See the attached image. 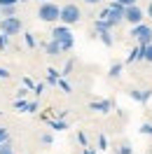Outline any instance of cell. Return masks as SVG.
I'll use <instances>...</instances> for the list:
<instances>
[{"label": "cell", "mask_w": 152, "mask_h": 154, "mask_svg": "<svg viewBox=\"0 0 152 154\" xmlns=\"http://www.w3.org/2000/svg\"><path fill=\"white\" fill-rule=\"evenodd\" d=\"M10 143V133H7V128H0V145Z\"/></svg>", "instance_id": "obj_14"}, {"label": "cell", "mask_w": 152, "mask_h": 154, "mask_svg": "<svg viewBox=\"0 0 152 154\" xmlns=\"http://www.w3.org/2000/svg\"><path fill=\"white\" fill-rule=\"evenodd\" d=\"M141 131H143V133H152V124H145Z\"/></svg>", "instance_id": "obj_19"}, {"label": "cell", "mask_w": 152, "mask_h": 154, "mask_svg": "<svg viewBox=\"0 0 152 154\" xmlns=\"http://www.w3.org/2000/svg\"><path fill=\"white\" fill-rule=\"evenodd\" d=\"M94 110H98V112H108V110H110V103H108V100H103V103H94Z\"/></svg>", "instance_id": "obj_11"}, {"label": "cell", "mask_w": 152, "mask_h": 154, "mask_svg": "<svg viewBox=\"0 0 152 154\" xmlns=\"http://www.w3.org/2000/svg\"><path fill=\"white\" fill-rule=\"evenodd\" d=\"M52 40H54L59 47H61V51H68V49H73V45H75L73 33H70L66 26H59V28L52 30Z\"/></svg>", "instance_id": "obj_2"}, {"label": "cell", "mask_w": 152, "mask_h": 154, "mask_svg": "<svg viewBox=\"0 0 152 154\" xmlns=\"http://www.w3.org/2000/svg\"><path fill=\"white\" fill-rule=\"evenodd\" d=\"M143 10L138 7V5H129L126 10H124V21H129L131 26H138V23H143Z\"/></svg>", "instance_id": "obj_7"}, {"label": "cell", "mask_w": 152, "mask_h": 154, "mask_svg": "<svg viewBox=\"0 0 152 154\" xmlns=\"http://www.w3.org/2000/svg\"><path fill=\"white\" fill-rule=\"evenodd\" d=\"M117 154H131V147H129V145H122V147L117 149Z\"/></svg>", "instance_id": "obj_16"}, {"label": "cell", "mask_w": 152, "mask_h": 154, "mask_svg": "<svg viewBox=\"0 0 152 154\" xmlns=\"http://www.w3.org/2000/svg\"><path fill=\"white\" fill-rule=\"evenodd\" d=\"M131 38L136 40L141 47H145V45H150V42H152V28H150V26H145V23H138V26H133Z\"/></svg>", "instance_id": "obj_5"}, {"label": "cell", "mask_w": 152, "mask_h": 154, "mask_svg": "<svg viewBox=\"0 0 152 154\" xmlns=\"http://www.w3.org/2000/svg\"><path fill=\"white\" fill-rule=\"evenodd\" d=\"M115 2H119V5H124V7H129V5H136L138 0H115Z\"/></svg>", "instance_id": "obj_18"}, {"label": "cell", "mask_w": 152, "mask_h": 154, "mask_svg": "<svg viewBox=\"0 0 152 154\" xmlns=\"http://www.w3.org/2000/svg\"><path fill=\"white\" fill-rule=\"evenodd\" d=\"M124 10H126V7H124V5H119V2H110V5L105 7V12L101 14V19H103L105 23L112 28V26H117L119 21H124Z\"/></svg>", "instance_id": "obj_1"}, {"label": "cell", "mask_w": 152, "mask_h": 154, "mask_svg": "<svg viewBox=\"0 0 152 154\" xmlns=\"http://www.w3.org/2000/svg\"><path fill=\"white\" fill-rule=\"evenodd\" d=\"M40 2H45V0H40Z\"/></svg>", "instance_id": "obj_23"}, {"label": "cell", "mask_w": 152, "mask_h": 154, "mask_svg": "<svg viewBox=\"0 0 152 154\" xmlns=\"http://www.w3.org/2000/svg\"><path fill=\"white\" fill-rule=\"evenodd\" d=\"M147 17H150V19H152V2H150V5H147Z\"/></svg>", "instance_id": "obj_21"}, {"label": "cell", "mask_w": 152, "mask_h": 154, "mask_svg": "<svg viewBox=\"0 0 152 154\" xmlns=\"http://www.w3.org/2000/svg\"><path fill=\"white\" fill-rule=\"evenodd\" d=\"M80 17H82L80 7H77V5H73V2H68V5H63V7H61V17H59V19L63 21V26H73V23H77V21H80Z\"/></svg>", "instance_id": "obj_4"}, {"label": "cell", "mask_w": 152, "mask_h": 154, "mask_svg": "<svg viewBox=\"0 0 152 154\" xmlns=\"http://www.w3.org/2000/svg\"><path fill=\"white\" fill-rule=\"evenodd\" d=\"M14 7H17V5H10V7H0V17H14Z\"/></svg>", "instance_id": "obj_10"}, {"label": "cell", "mask_w": 152, "mask_h": 154, "mask_svg": "<svg viewBox=\"0 0 152 154\" xmlns=\"http://www.w3.org/2000/svg\"><path fill=\"white\" fill-rule=\"evenodd\" d=\"M19 0H0V7H10V5H17Z\"/></svg>", "instance_id": "obj_17"}, {"label": "cell", "mask_w": 152, "mask_h": 154, "mask_svg": "<svg viewBox=\"0 0 152 154\" xmlns=\"http://www.w3.org/2000/svg\"><path fill=\"white\" fill-rule=\"evenodd\" d=\"M84 154H94V152H91V149H87V152H84Z\"/></svg>", "instance_id": "obj_22"}, {"label": "cell", "mask_w": 152, "mask_h": 154, "mask_svg": "<svg viewBox=\"0 0 152 154\" xmlns=\"http://www.w3.org/2000/svg\"><path fill=\"white\" fill-rule=\"evenodd\" d=\"M119 72H122V66H119V63H115V66L110 68V77H119Z\"/></svg>", "instance_id": "obj_15"}, {"label": "cell", "mask_w": 152, "mask_h": 154, "mask_svg": "<svg viewBox=\"0 0 152 154\" xmlns=\"http://www.w3.org/2000/svg\"><path fill=\"white\" fill-rule=\"evenodd\" d=\"M141 58H143V61H147V63H152V42H150V45H145V47H141Z\"/></svg>", "instance_id": "obj_8"}, {"label": "cell", "mask_w": 152, "mask_h": 154, "mask_svg": "<svg viewBox=\"0 0 152 154\" xmlns=\"http://www.w3.org/2000/svg\"><path fill=\"white\" fill-rule=\"evenodd\" d=\"M0 30L5 35H17L21 33V19L19 17H2L0 19Z\"/></svg>", "instance_id": "obj_6"}, {"label": "cell", "mask_w": 152, "mask_h": 154, "mask_svg": "<svg viewBox=\"0 0 152 154\" xmlns=\"http://www.w3.org/2000/svg\"><path fill=\"white\" fill-rule=\"evenodd\" d=\"M47 54H49V56H59V54H61V47H59L54 40H52V42L47 45Z\"/></svg>", "instance_id": "obj_9"}, {"label": "cell", "mask_w": 152, "mask_h": 154, "mask_svg": "<svg viewBox=\"0 0 152 154\" xmlns=\"http://www.w3.org/2000/svg\"><path fill=\"white\" fill-rule=\"evenodd\" d=\"M98 33H101V40H103L105 45L110 47V45H112V38H110V30H98Z\"/></svg>", "instance_id": "obj_12"}, {"label": "cell", "mask_w": 152, "mask_h": 154, "mask_svg": "<svg viewBox=\"0 0 152 154\" xmlns=\"http://www.w3.org/2000/svg\"><path fill=\"white\" fill-rule=\"evenodd\" d=\"M0 19H2V17H0Z\"/></svg>", "instance_id": "obj_24"}, {"label": "cell", "mask_w": 152, "mask_h": 154, "mask_svg": "<svg viewBox=\"0 0 152 154\" xmlns=\"http://www.w3.org/2000/svg\"><path fill=\"white\" fill-rule=\"evenodd\" d=\"M0 154H14V147H12L10 143H5V145H0Z\"/></svg>", "instance_id": "obj_13"}, {"label": "cell", "mask_w": 152, "mask_h": 154, "mask_svg": "<svg viewBox=\"0 0 152 154\" xmlns=\"http://www.w3.org/2000/svg\"><path fill=\"white\" fill-rule=\"evenodd\" d=\"M87 5H98V2H101V0H84Z\"/></svg>", "instance_id": "obj_20"}, {"label": "cell", "mask_w": 152, "mask_h": 154, "mask_svg": "<svg viewBox=\"0 0 152 154\" xmlns=\"http://www.w3.org/2000/svg\"><path fill=\"white\" fill-rule=\"evenodd\" d=\"M38 17H40L42 21H47V23L59 21V17H61V7H59L56 2H49V0H45V2H40Z\"/></svg>", "instance_id": "obj_3"}]
</instances>
